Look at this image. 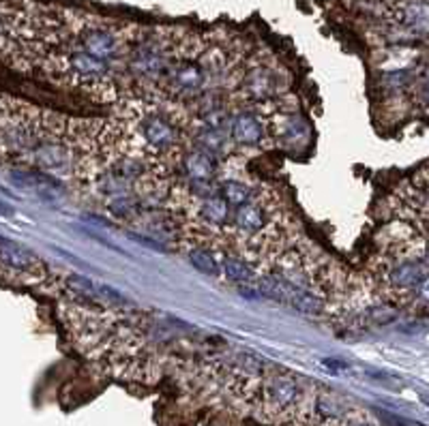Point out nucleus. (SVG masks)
I'll return each instance as SVG.
<instances>
[{
    "label": "nucleus",
    "instance_id": "nucleus-1",
    "mask_svg": "<svg viewBox=\"0 0 429 426\" xmlns=\"http://www.w3.org/2000/svg\"><path fill=\"white\" fill-rule=\"evenodd\" d=\"M129 135L135 148L159 159L170 152H182L187 129L178 114H170L163 110H144L135 116Z\"/></svg>",
    "mask_w": 429,
    "mask_h": 426
},
{
    "label": "nucleus",
    "instance_id": "nucleus-2",
    "mask_svg": "<svg viewBox=\"0 0 429 426\" xmlns=\"http://www.w3.org/2000/svg\"><path fill=\"white\" fill-rule=\"evenodd\" d=\"M382 283L395 294H414L418 283L427 277L425 264L405 253H393L378 268Z\"/></svg>",
    "mask_w": 429,
    "mask_h": 426
},
{
    "label": "nucleus",
    "instance_id": "nucleus-3",
    "mask_svg": "<svg viewBox=\"0 0 429 426\" xmlns=\"http://www.w3.org/2000/svg\"><path fill=\"white\" fill-rule=\"evenodd\" d=\"M262 388H264L262 390V407L271 417H281V415L296 411V407L303 400L301 383L290 373L271 375Z\"/></svg>",
    "mask_w": 429,
    "mask_h": 426
},
{
    "label": "nucleus",
    "instance_id": "nucleus-4",
    "mask_svg": "<svg viewBox=\"0 0 429 426\" xmlns=\"http://www.w3.org/2000/svg\"><path fill=\"white\" fill-rule=\"evenodd\" d=\"M286 86V80L279 71H275L271 65H256L241 73L239 90L249 101H269L275 99Z\"/></svg>",
    "mask_w": 429,
    "mask_h": 426
},
{
    "label": "nucleus",
    "instance_id": "nucleus-5",
    "mask_svg": "<svg viewBox=\"0 0 429 426\" xmlns=\"http://www.w3.org/2000/svg\"><path fill=\"white\" fill-rule=\"evenodd\" d=\"M228 133H230V139L241 148H260L269 142V137H273L267 120L252 110L232 114Z\"/></svg>",
    "mask_w": 429,
    "mask_h": 426
},
{
    "label": "nucleus",
    "instance_id": "nucleus-6",
    "mask_svg": "<svg viewBox=\"0 0 429 426\" xmlns=\"http://www.w3.org/2000/svg\"><path fill=\"white\" fill-rule=\"evenodd\" d=\"M123 37L108 28V26H84L80 31V35L76 37V46H80L82 50L91 52L97 58H103L108 63H116L120 52H123Z\"/></svg>",
    "mask_w": 429,
    "mask_h": 426
},
{
    "label": "nucleus",
    "instance_id": "nucleus-7",
    "mask_svg": "<svg viewBox=\"0 0 429 426\" xmlns=\"http://www.w3.org/2000/svg\"><path fill=\"white\" fill-rule=\"evenodd\" d=\"M3 268H5V277H9L11 272L16 277H35L37 272H43V262L39 260V255H35L31 249L3 238Z\"/></svg>",
    "mask_w": 429,
    "mask_h": 426
},
{
    "label": "nucleus",
    "instance_id": "nucleus-8",
    "mask_svg": "<svg viewBox=\"0 0 429 426\" xmlns=\"http://www.w3.org/2000/svg\"><path fill=\"white\" fill-rule=\"evenodd\" d=\"M180 167L185 178L191 184H210L212 178L217 176V163L214 154L202 150V148H189L180 152Z\"/></svg>",
    "mask_w": 429,
    "mask_h": 426
},
{
    "label": "nucleus",
    "instance_id": "nucleus-9",
    "mask_svg": "<svg viewBox=\"0 0 429 426\" xmlns=\"http://www.w3.org/2000/svg\"><path fill=\"white\" fill-rule=\"evenodd\" d=\"M195 217L204 228H210V230H219L230 223V201L219 193V186L210 195L197 197Z\"/></svg>",
    "mask_w": 429,
    "mask_h": 426
},
{
    "label": "nucleus",
    "instance_id": "nucleus-10",
    "mask_svg": "<svg viewBox=\"0 0 429 426\" xmlns=\"http://www.w3.org/2000/svg\"><path fill=\"white\" fill-rule=\"evenodd\" d=\"M222 270H224V275L232 281V283H239V285H243V283H256L258 281V270H256V266H254V262L252 260H247L245 255H224V260H222Z\"/></svg>",
    "mask_w": 429,
    "mask_h": 426
},
{
    "label": "nucleus",
    "instance_id": "nucleus-11",
    "mask_svg": "<svg viewBox=\"0 0 429 426\" xmlns=\"http://www.w3.org/2000/svg\"><path fill=\"white\" fill-rule=\"evenodd\" d=\"M401 20L408 28H412L416 33H429V3L412 0V3L403 5Z\"/></svg>",
    "mask_w": 429,
    "mask_h": 426
},
{
    "label": "nucleus",
    "instance_id": "nucleus-12",
    "mask_svg": "<svg viewBox=\"0 0 429 426\" xmlns=\"http://www.w3.org/2000/svg\"><path fill=\"white\" fill-rule=\"evenodd\" d=\"M408 203L414 210V215L429 219V180L427 174H420L408 193Z\"/></svg>",
    "mask_w": 429,
    "mask_h": 426
},
{
    "label": "nucleus",
    "instance_id": "nucleus-13",
    "mask_svg": "<svg viewBox=\"0 0 429 426\" xmlns=\"http://www.w3.org/2000/svg\"><path fill=\"white\" fill-rule=\"evenodd\" d=\"M219 193L230 201V206L239 208L256 195V188L243 180H226V182H219Z\"/></svg>",
    "mask_w": 429,
    "mask_h": 426
},
{
    "label": "nucleus",
    "instance_id": "nucleus-14",
    "mask_svg": "<svg viewBox=\"0 0 429 426\" xmlns=\"http://www.w3.org/2000/svg\"><path fill=\"white\" fill-rule=\"evenodd\" d=\"M189 262L195 270L204 272V275H210V277H217L222 275V264L217 262V257H214L208 249L204 247H195L189 251Z\"/></svg>",
    "mask_w": 429,
    "mask_h": 426
},
{
    "label": "nucleus",
    "instance_id": "nucleus-15",
    "mask_svg": "<svg viewBox=\"0 0 429 426\" xmlns=\"http://www.w3.org/2000/svg\"><path fill=\"white\" fill-rule=\"evenodd\" d=\"M423 302H429V275L418 283V287H416V292H414Z\"/></svg>",
    "mask_w": 429,
    "mask_h": 426
},
{
    "label": "nucleus",
    "instance_id": "nucleus-16",
    "mask_svg": "<svg viewBox=\"0 0 429 426\" xmlns=\"http://www.w3.org/2000/svg\"><path fill=\"white\" fill-rule=\"evenodd\" d=\"M418 97H420V101H423V103L429 107V82H427V84H423V88H420Z\"/></svg>",
    "mask_w": 429,
    "mask_h": 426
}]
</instances>
